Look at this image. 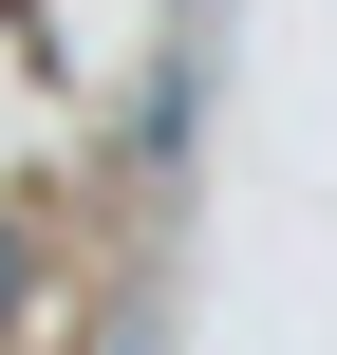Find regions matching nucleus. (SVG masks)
Instances as JSON below:
<instances>
[{
    "label": "nucleus",
    "instance_id": "obj_1",
    "mask_svg": "<svg viewBox=\"0 0 337 355\" xmlns=\"http://www.w3.org/2000/svg\"><path fill=\"white\" fill-rule=\"evenodd\" d=\"M0 318H19V243H0Z\"/></svg>",
    "mask_w": 337,
    "mask_h": 355
}]
</instances>
